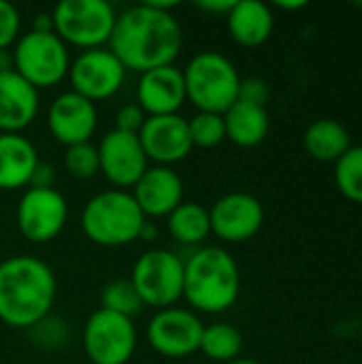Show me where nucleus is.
Wrapping results in <instances>:
<instances>
[{
    "label": "nucleus",
    "mask_w": 362,
    "mask_h": 364,
    "mask_svg": "<svg viewBox=\"0 0 362 364\" xmlns=\"http://www.w3.org/2000/svg\"><path fill=\"white\" fill-rule=\"evenodd\" d=\"M224 126H226V139L230 143H235L237 147H256L267 139L271 119L267 107L237 100L224 113Z\"/></svg>",
    "instance_id": "nucleus-22"
},
{
    "label": "nucleus",
    "mask_w": 362,
    "mask_h": 364,
    "mask_svg": "<svg viewBox=\"0 0 362 364\" xmlns=\"http://www.w3.org/2000/svg\"><path fill=\"white\" fill-rule=\"evenodd\" d=\"M230 38L241 47L265 45L275 28V15L269 4L260 0H235L226 15Z\"/></svg>",
    "instance_id": "nucleus-21"
},
{
    "label": "nucleus",
    "mask_w": 362,
    "mask_h": 364,
    "mask_svg": "<svg viewBox=\"0 0 362 364\" xmlns=\"http://www.w3.org/2000/svg\"><path fill=\"white\" fill-rule=\"evenodd\" d=\"M130 284L145 307H175L183 299V260L171 250H149L132 264Z\"/></svg>",
    "instance_id": "nucleus-8"
},
{
    "label": "nucleus",
    "mask_w": 362,
    "mask_h": 364,
    "mask_svg": "<svg viewBox=\"0 0 362 364\" xmlns=\"http://www.w3.org/2000/svg\"><path fill=\"white\" fill-rule=\"evenodd\" d=\"M11 53L13 70L36 90L53 87L68 77L70 53L55 32L30 30L17 38Z\"/></svg>",
    "instance_id": "nucleus-7"
},
{
    "label": "nucleus",
    "mask_w": 362,
    "mask_h": 364,
    "mask_svg": "<svg viewBox=\"0 0 362 364\" xmlns=\"http://www.w3.org/2000/svg\"><path fill=\"white\" fill-rule=\"evenodd\" d=\"M235 0H198L196 6L205 13H211V15H222L226 17L228 11L233 9Z\"/></svg>",
    "instance_id": "nucleus-35"
},
{
    "label": "nucleus",
    "mask_w": 362,
    "mask_h": 364,
    "mask_svg": "<svg viewBox=\"0 0 362 364\" xmlns=\"http://www.w3.org/2000/svg\"><path fill=\"white\" fill-rule=\"evenodd\" d=\"M64 171L77 179H92L100 173L98 149L92 143H81L66 147L64 151Z\"/></svg>",
    "instance_id": "nucleus-29"
},
{
    "label": "nucleus",
    "mask_w": 362,
    "mask_h": 364,
    "mask_svg": "<svg viewBox=\"0 0 362 364\" xmlns=\"http://www.w3.org/2000/svg\"><path fill=\"white\" fill-rule=\"evenodd\" d=\"M335 183L339 192L362 205V145H352L337 162H335Z\"/></svg>",
    "instance_id": "nucleus-26"
},
{
    "label": "nucleus",
    "mask_w": 362,
    "mask_h": 364,
    "mask_svg": "<svg viewBox=\"0 0 362 364\" xmlns=\"http://www.w3.org/2000/svg\"><path fill=\"white\" fill-rule=\"evenodd\" d=\"M209 220L211 235L220 241L245 243L260 232L265 224V207L247 192H228L211 205Z\"/></svg>",
    "instance_id": "nucleus-13"
},
{
    "label": "nucleus",
    "mask_w": 362,
    "mask_h": 364,
    "mask_svg": "<svg viewBox=\"0 0 362 364\" xmlns=\"http://www.w3.org/2000/svg\"><path fill=\"white\" fill-rule=\"evenodd\" d=\"M241 350H243V335L233 324L213 322L203 328L198 352H203L207 358L228 364L239 358Z\"/></svg>",
    "instance_id": "nucleus-25"
},
{
    "label": "nucleus",
    "mask_w": 362,
    "mask_h": 364,
    "mask_svg": "<svg viewBox=\"0 0 362 364\" xmlns=\"http://www.w3.org/2000/svg\"><path fill=\"white\" fill-rule=\"evenodd\" d=\"M28 333L32 335L34 343L45 348V350H55V348H62L64 341H66V335H68V328H66V322L58 316H47L43 318L41 322H36L32 328H28Z\"/></svg>",
    "instance_id": "nucleus-30"
},
{
    "label": "nucleus",
    "mask_w": 362,
    "mask_h": 364,
    "mask_svg": "<svg viewBox=\"0 0 362 364\" xmlns=\"http://www.w3.org/2000/svg\"><path fill=\"white\" fill-rule=\"evenodd\" d=\"M83 235L100 247H124L141 237L147 218L128 190H105L92 196L79 218Z\"/></svg>",
    "instance_id": "nucleus-4"
},
{
    "label": "nucleus",
    "mask_w": 362,
    "mask_h": 364,
    "mask_svg": "<svg viewBox=\"0 0 362 364\" xmlns=\"http://www.w3.org/2000/svg\"><path fill=\"white\" fill-rule=\"evenodd\" d=\"M68 203L55 188H28L17 205V228L30 243L53 241L66 226Z\"/></svg>",
    "instance_id": "nucleus-11"
},
{
    "label": "nucleus",
    "mask_w": 362,
    "mask_h": 364,
    "mask_svg": "<svg viewBox=\"0 0 362 364\" xmlns=\"http://www.w3.org/2000/svg\"><path fill=\"white\" fill-rule=\"evenodd\" d=\"M158 235V228L147 220V224L143 226V230H141V237L139 239H143V241H154V237Z\"/></svg>",
    "instance_id": "nucleus-38"
},
{
    "label": "nucleus",
    "mask_w": 362,
    "mask_h": 364,
    "mask_svg": "<svg viewBox=\"0 0 362 364\" xmlns=\"http://www.w3.org/2000/svg\"><path fill=\"white\" fill-rule=\"evenodd\" d=\"M51 19L53 32L66 47L87 51L109 45L117 13L107 0H62L51 11Z\"/></svg>",
    "instance_id": "nucleus-6"
},
{
    "label": "nucleus",
    "mask_w": 362,
    "mask_h": 364,
    "mask_svg": "<svg viewBox=\"0 0 362 364\" xmlns=\"http://www.w3.org/2000/svg\"><path fill=\"white\" fill-rule=\"evenodd\" d=\"M181 73L186 98L198 111L224 115L239 100L241 75L237 66L218 51L196 53Z\"/></svg>",
    "instance_id": "nucleus-5"
},
{
    "label": "nucleus",
    "mask_w": 362,
    "mask_h": 364,
    "mask_svg": "<svg viewBox=\"0 0 362 364\" xmlns=\"http://www.w3.org/2000/svg\"><path fill=\"white\" fill-rule=\"evenodd\" d=\"M228 364H260L256 363V360H252V358H237V360H233V363Z\"/></svg>",
    "instance_id": "nucleus-40"
},
{
    "label": "nucleus",
    "mask_w": 362,
    "mask_h": 364,
    "mask_svg": "<svg viewBox=\"0 0 362 364\" xmlns=\"http://www.w3.org/2000/svg\"><path fill=\"white\" fill-rule=\"evenodd\" d=\"M38 90L15 70L0 73V132L21 134L38 113Z\"/></svg>",
    "instance_id": "nucleus-19"
},
{
    "label": "nucleus",
    "mask_w": 362,
    "mask_h": 364,
    "mask_svg": "<svg viewBox=\"0 0 362 364\" xmlns=\"http://www.w3.org/2000/svg\"><path fill=\"white\" fill-rule=\"evenodd\" d=\"M4 70H13V53H11V49L0 51V73H4Z\"/></svg>",
    "instance_id": "nucleus-37"
},
{
    "label": "nucleus",
    "mask_w": 362,
    "mask_h": 364,
    "mask_svg": "<svg viewBox=\"0 0 362 364\" xmlns=\"http://www.w3.org/2000/svg\"><path fill=\"white\" fill-rule=\"evenodd\" d=\"M100 303L102 309H109L113 314L126 316V318H134L137 314H141V309L145 307L134 290V286L130 284V279H115L109 282L102 292H100Z\"/></svg>",
    "instance_id": "nucleus-27"
},
{
    "label": "nucleus",
    "mask_w": 362,
    "mask_h": 364,
    "mask_svg": "<svg viewBox=\"0 0 362 364\" xmlns=\"http://www.w3.org/2000/svg\"><path fill=\"white\" fill-rule=\"evenodd\" d=\"M81 341L92 364H128L137 350V326L130 318L100 307L87 318Z\"/></svg>",
    "instance_id": "nucleus-9"
},
{
    "label": "nucleus",
    "mask_w": 362,
    "mask_h": 364,
    "mask_svg": "<svg viewBox=\"0 0 362 364\" xmlns=\"http://www.w3.org/2000/svg\"><path fill=\"white\" fill-rule=\"evenodd\" d=\"M305 151L318 162H337L350 147L352 136L348 128L337 119H318L314 122L303 136Z\"/></svg>",
    "instance_id": "nucleus-23"
},
{
    "label": "nucleus",
    "mask_w": 362,
    "mask_h": 364,
    "mask_svg": "<svg viewBox=\"0 0 362 364\" xmlns=\"http://www.w3.org/2000/svg\"><path fill=\"white\" fill-rule=\"evenodd\" d=\"M126 73L128 70L109 47L87 49L70 60V90L96 105L98 100L113 98L122 90Z\"/></svg>",
    "instance_id": "nucleus-10"
},
{
    "label": "nucleus",
    "mask_w": 362,
    "mask_h": 364,
    "mask_svg": "<svg viewBox=\"0 0 362 364\" xmlns=\"http://www.w3.org/2000/svg\"><path fill=\"white\" fill-rule=\"evenodd\" d=\"M21 34V15L15 4L0 0V51L11 49Z\"/></svg>",
    "instance_id": "nucleus-31"
},
{
    "label": "nucleus",
    "mask_w": 362,
    "mask_h": 364,
    "mask_svg": "<svg viewBox=\"0 0 362 364\" xmlns=\"http://www.w3.org/2000/svg\"><path fill=\"white\" fill-rule=\"evenodd\" d=\"M166 228L169 235L181 243L196 247L205 243V239L211 235V220H209V209L203 207L201 203L183 200L169 218H166Z\"/></svg>",
    "instance_id": "nucleus-24"
},
{
    "label": "nucleus",
    "mask_w": 362,
    "mask_h": 364,
    "mask_svg": "<svg viewBox=\"0 0 362 364\" xmlns=\"http://www.w3.org/2000/svg\"><path fill=\"white\" fill-rule=\"evenodd\" d=\"M143 215L169 218L183 203V181L173 166H149L130 190Z\"/></svg>",
    "instance_id": "nucleus-18"
},
{
    "label": "nucleus",
    "mask_w": 362,
    "mask_h": 364,
    "mask_svg": "<svg viewBox=\"0 0 362 364\" xmlns=\"http://www.w3.org/2000/svg\"><path fill=\"white\" fill-rule=\"evenodd\" d=\"M53 183H55V168L49 162H38L30 188H53Z\"/></svg>",
    "instance_id": "nucleus-34"
},
{
    "label": "nucleus",
    "mask_w": 362,
    "mask_h": 364,
    "mask_svg": "<svg viewBox=\"0 0 362 364\" xmlns=\"http://www.w3.org/2000/svg\"><path fill=\"white\" fill-rule=\"evenodd\" d=\"M100 173L115 186V190H132L143 173L149 168V160L137 134L122 130H109L96 145Z\"/></svg>",
    "instance_id": "nucleus-14"
},
{
    "label": "nucleus",
    "mask_w": 362,
    "mask_h": 364,
    "mask_svg": "<svg viewBox=\"0 0 362 364\" xmlns=\"http://www.w3.org/2000/svg\"><path fill=\"white\" fill-rule=\"evenodd\" d=\"M98 126V111L96 105L81 94L68 90L53 98L47 111V128L51 136L64 145H81L90 143Z\"/></svg>",
    "instance_id": "nucleus-15"
},
{
    "label": "nucleus",
    "mask_w": 362,
    "mask_h": 364,
    "mask_svg": "<svg viewBox=\"0 0 362 364\" xmlns=\"http://www.w3.org/2000/svg\"><path fill=\"white\" fill-rule=\"evenodd\" d=\"M203 320L183 307L158 309L145 328V339L154 352L166 358H186L201 348Z\"/></svg>",
    "instance_id": "nucleus-12"
},
{
    "label": "nucleus",
    "mask_w": 362,
    "mask_h": 364,
    "mask_svg": "<svg viewBox=\"0 0 362 364\" xmlns=\"http://www.w3.org/2000/svg\"><path fill=\"white\" fill-rule=\"evenodd\" d=\"M188 130L194 147L201 149H213L226 141V126H224V115L220 113H205L196 111L188 119Z\"/></svg>",
    "instance_id": "nucleus-28"
},
{
    "label": "nucleus",
    "mask_w": 362,
    "mask_h": 364,
    "mask_svg": "<svg viewBox=\"0 0 362 364\" xmlns=\"http://www.w3.org/2000/svg\"><path fill=\"white\" fill-rule=\"evenodd\" d=\"M38 151L23 134L0 132V190L13 192L30 188L38 166Z\"/></svg>",
    "instance_id": "nucleus-20"
},
{
    "label": "nucleus",
    "mask_w": 362,
    "mask_h": 364,
    "mask_svg": "<svg viewBox=\"0 0 362 364\" xmlns=\"http://www.w3.org/2000/svg\"><path fill=\"white\" fill-rule=\"evenodd\" d=\"M183 102H188L183 73L175 64L151 68L139 75L137 105L147 117L177 115Z\"/></svg>",
    "instance_id": "nucleus-17"
},
{
    "label": "nucleus",
    "mask_w": 362,
    "mask_h": 364,
    "mask_svg": "<svg viewBox=\"0 0 362 364\" xmlns=\"http://www.w3.org/2000/svg\"><path fill=\"white\" fill-rule=\"evenodd\" d=\"M171 2H141L115 19L109 49L126 70L147 73L173 64L183 47V30Z\"/></svg>",
    "instance_id": "nucleus-1"
},
{
    "label": "nucleus",
    "mask_w": 362,
    "mask_h": 364,
    "mask_svg": "<svg viewBox=\"0 0 362 364\" xmlns=\"http://www.w3.org/2000/svg\"><path fill=\"white\" fill-rule=\"evenodd\" d=\"M239 294L241 271L228 250L207 245L183 260V299L194 314H224L237 303Z\"/></svg>",
    "instance_id": "nucleus-3"
},
{
    "label": "nucleus",
    "mask_w": 362,
    "mask_h": 364,
    "mask_svg": "<svg viewBox=\"0 0 362 364\" xmlns=\"http://www.w3.org/2000/svg\"><path fill=\"white\" fill-rule=\"evenodd\" d=\"M58 284L51 267L34 256L0 262V320L11 328H32L51 314Z\"/></svg>",
    "instance_id": "nucleus-2"
},
{
    "label": "nucleus",
    "mask_w": 362,
    "mask_h": 364,
    "mask_svg": "<svg viewBox=\"0 0 362 364\" xmlns=\"http://www.w3.org/2000/svg\"><path fill=\"white\" fill-rule=\"evenodd\" d=\"M275 6L277 9H284V11H299V9H305L307 6V2H303V0H297V2H275Z\"/></svg>",
    "instance_id": "nucleus-39"
},
{
    "label": "nucleus",
    "mask_w": 362,
    "mask_h": 364,
    "mask_svg": "<svg viewBox=\"0 0 362 364\" xmlns=\"http://www.w3.org/2000/svg\"><path fill=\"white\" fill-rule=\"evenodd\" d=\"M137 136L143 145L147 160L158 166H173L186 160L194 149L188 130V119L179 113L147 117Z\"/></svg>",
    "instance_id": "nucleus-16"
},
{
    "label": "nucleus",
    "mask_w": 362,
    "mask_h": 364,
    "mask_svg": "<svg viewBox=\"0 0 362 364\" xmlns=\"http://www.w3.org/2000/svg\"><path fill=\"white\" fill-rule=\"evenodd\" d=\"M271 98V87L265 79L260 77H245L241 79L239 85V100L250 102V105H258V107H267Z\"/></svg>",
    "instance_id": "nucleus-32"
},
{
    "label": "nucleus",
    "mask_w": 362,
    "mask_h": 364,
    "mask_svg": "<svg viewBox=\"0 0 362 364\" xmlns=\"http://www.w3.org/2000/svg\"><path fill=\"white\" fill-rule=\"evenodd\" d=\"M145 119H147V115L137 102L124 105L115 113V130H122V132H128V134H139Z\"/></svg>",
    "instance_id": "nucleus-33"
},
{
    "label": "nucleus",
    "mask_w": 362,
    "mask_h": 364,
    "mask_svg": "<svg viewBox=\"0 0 362 364\" xmlns=\"http://www.w3.org/2000/svg\"><path fill=\"white\" fill-rule=\"evenodd\" d=\"M32 30H36V32H53L51 13H41V15H36L34 21H32Z\"/></svg>",
    "instance_id": "nucleus-36"
}]
</instances>
